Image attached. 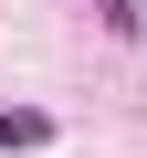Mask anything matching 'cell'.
<instances>
[{"label": "cell", "instance_id": "obj_1", "mask_svg": "<svg viewBox=\"0 0 147 158\" xmlns=\"http://www.w3.org/2000/svg\"><path fill=\"white\" fill-rule=\"evenodd\" d=\"M42 137H53L42 106H11V116H0V148H42Z\"/></svg>", "mask_w": 147, "mask_h": 158}, {"label": "cell", "instance_id": "obj_2", "mask_svg": "<svg viewBox=\"0 0 147 158\" xmlns=\"http://www.w3.org/2000/svg\"><path fill=\"white\" fill-rule=\"evenodd\" d=\"M105 21H116V32H137V0H105Z\"/></svg>", "mask_w": 147, "mask_h": 158}]
</instances>
